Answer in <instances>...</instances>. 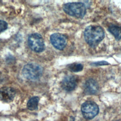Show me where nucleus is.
<instances>
[{
    "instance_id": "5",
    "label": "nucleus",
    "mask_w": 121,
    "mask_h": 121,
    "mask_svg": "<svg viewBox=\"0 0 121 121\" xmlns=\"http://www.w3.org/2000/svg\"><path fill=\"white\" fill-rule=\"evenodd\" d=\"M28 44L32 50L36 52H43L45 49L44 40L40 34L34 33L28 38Z\"/></svg>"
},
{
    "instance_id": "3",
    "label": "nucleus",
    "mask_w": 121,
    "mask_h": 121,
    "mask_svg": "<svg viewBox=\"0 0 121 121\" xmlns=\"http://www.w3.org/2000/svg\"><path fill=\"white\" fill-rule=\"evenodd\" d=\"M43 68L39 65L31 63L25 65L22 70V73L25 78L30 80H36L42 75Z\"/></svg>"
},
{
    "instance_id": "12",
    "label": "nucleus",
    "mask_w": 121,
    "mask_h": 121,
    "mask_svg": "<svg viewBox=\"0 0 121 121\" xmlns=\"http://www.w3.org/2000/svg\"><path fill=\"white\" fill-rule=\"evenodd\" d=\"M68 69L73 72H79L83 69V66L80 63H74L70 64L68 66Z\"/></svg>"
},
{
    "instance_id": "2",
    "label": "nucleus",
    "mask_w": 121,
    "mask_h": 121,
    "mask_svg": "<svg viewBox=\"0 0 121 121\" xmlns=\"http://www.w3.org/2000/svg\"><path fill=\"white\" fill-rule=\"evenodd\" d=\"M64 11L67 14L77 18H82L86 13V8L82 2H70L64 4Z\"/></svg>"
},
{
    "instance_id": "11",
    "label": "nucleus",
    "mask_w": 121,
    "mask_h": 121,
    "mask_svg": "<svg viewBox=\"0 0 121 121\" xmlns=\"http://www.w3.org/2000/svg\"><path fill=\"white\" fill-rule=\"evenodd\" d=\"M39 100V98L37 96H34L31 98L27 103V108L31 111L37 109Z\"/></svg>"
},
{
    "instance_id": "10",
    "label": "nucleus",
    "mask_w": 121,
    "mask_h": 121,
    "mask_svg": "<svg viewBox=\"0 0 121 121\" xmlns=\"http://www.w3.org/2000/svg\"><path fill=\"white\" fill-rule=\"evenodd\" d=\"M109 31L117 40L121 39V27L116 25H112L108 28Z\"/></svg>"
},
{
    "instance_id": "6",
    "label": "nucleus",
    "mask_w": 121,
    "mask_h": 121,
    "mask_svg": "<svg viewBox=\"0 0 121 121\" xmlns=\"http://www.w3.org/2000/svg\"><path fill=\"white\" fill-rule=\"evenodd\" d=\"M50 41L52 45L57 49H63L67 43L66 37L61 34L54 33L50 36Z\"/></svg>"
},
{
    "instance_id": "14",
    "label": "nucleus",
    "mask_w": 121,
    "mask_h": 121,
    "mask_svg": "<svg viewBox=\"0 0 121 121\" xmlns=\"http://www.w3.org/2000/svg\"><path fill=\"white\" fill-rule=\"evenodd\" d=\"M107 64H108V63L105 61H101L96 62L92 64V65H93L94 66H102V65H105Z\"/></svg>"
},
{
    "instance_id": "4",
    "label": "nucleus",
    "mask_w": 121,
    "mask_h": 121,
    "mask_svg": "<svg viewBox=\"0 0 121 121\" xmlns=\"http://www.w3.org/2000/svg\"><path fill=\"white\" fill-rule=\"evenodd\" d=\"M81 111L86 119L91 120L98 114L99 107L95 102L86 101L81 105Z\"/></svg>"
},
{
    "instance_id": "8",
    "label": "nucleus",
    "mask_w": 121,
    "mask_h": 121,
    "mask_svg": "<svg viewBox=\"0 0 121 121\" xmlns=\"http://www.w3.org/2000/svg\"><path fill=\"white\" fill-rule=\"evenodd\" d=\"M78 79L77 77L72 75L65 77L62 81L61 86L66 91L69 92L73 90L78 84Z\"/></svg>"
},
{
    "instance_id": "13",
    "label": "nucleus",
    "mask_w": 121,
    "mask_h": 121,
    "mask_svg": "<svg viewBox=\"0 0 121 121\" xmlns=\"http://www.w3.org/2000/svg\"><path fill=\"white\" fill-rule=\"evenodd\" d=\"M8 27L7 23L3 20H0V33L5 30Z\"/></svg>"
},
{
    "instance_id": "7",
    "label": "nucleus",
    "mask_w": 121,
    "mask_h": 121,
    "mask_svg": "<svg viewBox=\"0 0 121 121\" xmlns=\"http://www.w3.org/2000/svg\"><path fill=\"white\" fill-rule=\"evenodd\" d=\"M16 95L15 90L12 87L4 86L0 88V100L5 103L11 102Z\"/></svg>"
},
{
    "instance_id": "9",
    "label": "nucleus",
    "mask_w": 121,
    "mask_h": 121,
    "mask_svg": "<svg viewBox=\"0 0 121 121\" xmlns=\"http://www.w3.org/2000/svg\"><path fill=\"white\" fill-rule=\"evenodd\" d=\"M98 89L97 82L93 79L87 80L84 85V92L86 95H95L98 92Z\"/></svg>"
},
{
    "instance_id": "1",
    "label": "nucleus",
    "mask_w": 121,
    "mask_h": 121,
    "mask_svg": "<svg viewBox=\"0 0 121 121\" xmlns=\"http://www.w3.org/2000/svg\"><path fill=\"white\" fill-rule=\"evenodd\" d=\"M84 35L86 42L90 46L95 47L103 40L104 33L101 26L91 25L86 28Z\"/></svg>"
}]
</instances>
